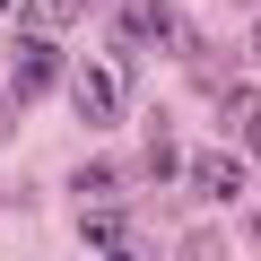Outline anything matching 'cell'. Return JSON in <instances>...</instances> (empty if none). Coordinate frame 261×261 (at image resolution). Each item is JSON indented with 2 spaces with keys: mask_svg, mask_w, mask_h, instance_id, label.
<instances>
[{
  "mask_svg": "<svg viewBox=\"0 0 261 261\" xmlns=\"http://www.w3.org/2000/svg\"><path fill=\"white\" fill-rule=\"evenodd\" d=\"M70 105H79V122H122L130 113V61L122 53H105V61H87V70H70Z\"/></svg>",
  "mask_w": 261,
  "mask_h": 261,
  "instance_id": "1",
  "label": "cell"
},
{
  "mask_svg": "<svg viewBox=\"0 0 261 261\" xmlns=\"http://www.w3.org/2000/svg\"><path fill=\"white\" fill-rule=\"evenodd\" d=\"M61 79H70V70H61V44L27 27V44H18V61H9V96H18V105H35V96H44V87H61Z\"/></svg>",
  "mask_w": 261,
  "mask_h": 261,
  "instance_id": "2",
  "label": "cell"
},
{
  "mask_svg": "<svg viewBox=\"0 0 261 261\" xmlns=\"http://www.w3.org/2000/svg\"><path fill=\"white\" fill-rule=\"evenodd\" d=\"M113 35H122V44H174V53H192V27L166 9V0H130V9H113Z\"/></svg>",
  "mask_w": 261,
  "mask_h": 261,
  "instance_id": "3",
  "label": "cell"
},
{
  "mask_svg": "<svg viewBox=\"0 0 261 261\" xmlns=\"http://www.w3.org/2000/svg\"><path fill=\"white\" fill-rule=\"evenodd\" d=\"M79 235H87V252H105V261H148L140 226H130L122 209H87V218H79Z\"/></svg>",
  "mask_w": 261,
  "mask_h": 261,
  "instance_id": "4",
  "label": "cell"
},
{
  "mask_svg": "<svg viewBox=\"0 0 261 261\" xmlns=\"http://www.w3.org/2000/svg\"><path fill=\"white\" fill-rule=\"evenodd\" d=\"M192 200H209V209H226V200H244V157H226V148H209V157H192Z\"/></svg>",
  "mask_w": 261,
  "mask_h": 261,
  "instance_id": "5",
  "label": "cell"
},
{
  "mask_svg": "<svg viewBox=\"0 0 261 261\" xmlns=\"http://www.w3.org/2000/svg\"><path fill=\"white\" fill-rule=\"evenodd\" d=\"M218 113H226L235 140H252V130H261V96H252V87H226V96H218Z\"/></svg>",
  "mask_w": 261,
  "mask_h": 261,
  "instance_id": "6",
  "label": "cell"
},
{
  "mask_svg": "<svg viewBox=\"0 0 261 261\" xmlns=\"http://www.w3.org/2000/svg\"><path fill=\"white\" fill-rule=\"evenodd\" d=\"M244 148H252V157H261V130H252V140H244Z\"/></svg>",
  "mask_w": 261,
  "mask_h": 261,
  "instance_id": "7",
  "label": "cell"
},
{
  "mask_svg": "<svg viewBox=\"0 0 261 261\" xmlns=\"http://www.w3.org/2000/svg\"><path fill=\"white\" fill-rule=\"evenodd\" d=\"M252 44H261V18H252Z\"/></svg>",
  "mask_w": 261,
  "mask_h": 261,
  "instance_id": "8",
  "label": "cell"
},
{
  "mask_svg": "<svg viewBox=\"0 0 261 261\" xmlns=\"http://www.w3.org/2000/svg\"><path fill=\"white\" fill-rule=\"evenodd\" d=\"M0 9H9V0H0Z\"/></svg>",
  "mask_w": 261,
  "mask_h": 261,
  "instance_id": "9",
  "label": "cell"
}]
</instances>
